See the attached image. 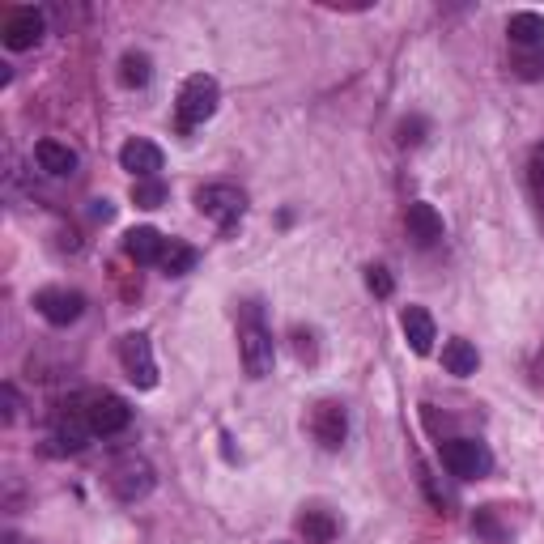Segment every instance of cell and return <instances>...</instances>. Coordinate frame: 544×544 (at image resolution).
<instances>
[{
  "label": "cell",
  "instance_id": "cell-9",
  "mask_svg": "<svg viewBox=\"0 0 544 544\" xmlns=\"http://www.w3.org/2000/svg\"><path fill=\"white\" fill-rule=\"evenodd\" d=\"M311 434L323 451H340L345 447V434H349V417H345V408H340L336 400H323L315 404V413H311Z\"/></svg>",
  "mask_w": 544,
  "mask_h": 544
},
{
  "label": "cell",
  "instance_id": "cell-6",
  "mask_svg": "<svg viewBox=\"0 0 544 544\" xmlns=\"http://www.w3.org/2000/svg\"><path fill=\"white\" fill-rule=\"evenodd\" d=\"M81 413L94 434H119V430H128V421H132V408L119 400L115 391H90V396L81 400Z\"/></svg>",
  "mask_w": 544,
  "mask_h": 544
},
{
  "label": "cell",
  "instance_id": "cell-10",
  "mask_svg": "<svg viewBox=\"0 0 544 544\" xmlns=\"http://www.w3.org/2000/svg\"><path fill=\"white\" fill-rule=\"evenodd\" d=\"M43 30H47V22H43L39 9H30V5L13 9V13L5 17V47H9V51H30L34 43L43 39Z\"/></svg>",
  "mask_w": 544,
  "mask_h": 544
},
{
  "label": "cell",
  "instance_id": "cell-24",
  "mask_svg": "<svg viewBox=\"0 0 544 544\" xmlns=\"http://www.w3.org/2000/svg\"><path fill=\"white\" fill-rule=\"evenodd\" d=\"M515 68H519V77L532 81V77H540V73H544V56H540V51H523Z\"/></svg>",
  "mask_w": 544,
  "mask_h": 544
},
{
  "label": "cell",
  "instance_id": "cell-18",
  "mask_svg": "<svg viewBox=\"0 0 544 544\" xmlns=\"http://www.w3.org/2000/svg\"><path fill=\"white\" fill-rule=\"evenodd\" d=\"M298 536L306 544H332L336 519L328 515V510H306V515H298Z\"/></svg>",
  "mask_w": 544,
  "mask_h": 544
},
{
  "label": "cell",
  "instance_id": "cell-21",
  "mask_svg": "<svg viewBox=\"0 0 544 544\" xmlns=\"http://www.w3.org/2000/svg\"><path fill=\"white\" fill-rule=\"evenodd\" d=\"M498 515H502V506H481V510H476V519H472L476 536H485V540H493V544L506 540L510 527H502V523H498Z\"/></svg>",
  "mask_w": 544,
  "mask_h": 544
},
{
  "label": "cell",
  "instance_id": "cell-20",
  "mask_svg": "<svg viewBox=\"0 0 544 544\" xmlns=\"http://www.w3.org/2000/svg\"><path fill=\"white\" fill-rule=\"evenodd\" d=\"M149 77H153V64L145 51H128V56L119 60V81H124L128 90H141V85H149Z\"/></svg>",
  "mask_w": 544,
  "mask_h": 544
},
{
  "label": "cell",
  "instance_id": "cell-8",
  "mask_svg": "<svg viewBox=\"0 0 544 544\" xmlns=\"http://www.w3.org/2000/svg\"><path fill=\"white\" fill-rule=\"evenodd\" d=\"M34 311H39L47 323H56V328H68V323H77L81 311H85V298L77 294V289H56L47 285L34 294Z\"/></svg>",
  "mask_w": 544,
  "mask_h": 544
},
{
  "label": "cell",
  "instance_id": "cell-7",
  "mask_svg": "<svg viewBox=\"0 0 544 544\" xmlns=\"http://www.w3.org/2000/svg\"><path fill=\"white\" fill-rule=\"evenodd\" d=\"M119 362H124V374L132 379V387H158V362H153V349H149V336L132 332L119 340Z\"/></svg>",
  "mask_w": 544,
  "mask_h": 544
},
{
  "label": "cell",
  "instance_id": "cell-22",
  "mask_svg": "<svg viewBox=\"0 0 544 544\" xmlns=\"http://www.w3.org/2000/svg\"><path fill=\"white\" fill-rule=\"evenodd\" d=\"M166 200V183L162 179H136L132 183V204L136 209H158Z\"/></svg>",
  "mask_w": 544,
  "mask_h": 544
},
{
  "label": "cell",
  "instance_id": "cell-26",
  "mask_svg": "<svg viewBox=\"0 0 544 544\" xmlns=\"http://www.w3.org/2000/svg\"><path fill=\"white\" fill-rule=\"evenodd\" d=\"M532 179H536V192H540V200H544V145L532 153Z\"/></svg>",
  "mask_w": 544,
  "mask_h": 544
},
{
  "label": "cell",
  "instance_id": "cell-19",
  "mask_svg": "<svg viewBox=\"0 0 544 544\" xmlns=\"http://www.w3.org/2000/svg\"><path fill=\"white\" fill-rule=\"evenodd\" d=\"M196 260H200L196 247H187V243H166V251H162L158 264H162L166 277H187V272L196 268Z\"/></svg>",
  "mask_w": 544,
  "mask_h": 544
},
{
  "label": "cell",
  "instance_id": "cell-25",
  "mask_svg": "<svg viewBox=\"0 0 544 544\" xmlns=\"http://www.w3.org/2000/svg\"><path fill=\"white\" fill-rule=\"evenodd\" d=\"M421 119H404V124H400V145H417L421 141Z\"/></svg>",
  "mask_w": 544,
  "mask_h": 544
},
{
  "label": "cell",
  "instance_id": "cell-13",
  "mask_svg": "<svg viewBox=\"0 0 544 544\" xmlns=\"http://www.w3.org/2000/svg\"><path fill=\"white\" fill-rule=\"evenodd\" d=\"M400 328H404V340H408V349L413 353H430L434 349V319L425 306H408V311L400 315Z\"/></svg>",
  "mask_w": 544,
  "mask_h": 544
},
{
  "label": "cell",
  "instance_id": "cell-17",
  "mask_svg": "<svg viewBox=\"0 0 544 544\" xmlns=\"http://www.w3.org/2000/svg\"><path fill=\"white\" fill-rule=\"evenodd\" d=\"M442 366H447V374H455V379H468V374H476V366H481V357H476L472 340H447V345H442Z\"/></svg>",
  "mask_w": 544,
  "mask_h": 544
},
{
  "label": "cell",
  "instance_id": "cell-28",
  "mask_svg": "<svg viewBox=\"0 0 544 544\" xmlns=\"http://www.w3.org/2000/svg\"><path fill=\"white\" fill-rule=\"evenodd\" d=\"M90 213H94L98 221H111V217H115V204H111V200H94V204H90Z\"/></svg>",
  "mask_w": 544,
  "mask_h": 544
},
{
  "label": "cell",
  "instance_id": "cell-11",
  "mask_svg": "<svg viewBox=\"0 0 544 544\" xmlns=\"http://www.w3.org/2000/svg\"><path fill=\"white\" fill-rule=\"evenodd\" d=\"M119 166L132 170L136 179H158V170H162V149L153 145V141H141V136H132V141L119 149Z\"/></svg>",
  "mask_w": 544,
  "mask_h": 544
},
{
  "label": "cell",
  "instance_id": "cell-3",
  "mask_svg": "<svg viewBox=\"0 0 544 544\" xmlns=\"http://www.w3.org/2000/svg\"><path fill=\"white\" fill-rule=\"evenodd\" d=\"M442 464H447V472L459 476V481H481V476L493 472V455L485 442H476V438H451L447 447H442Z\"/></svg>",
  "mask_w": 544,
  "mask_h": 544
},
{
  "label": "cell",
  "instance_id": "cell-15",
  "mask_svg": "<svg viewBox=\"0 0 544 544\" xmlns=\"http://www.w3.org/2000/svg\"><path fill=\"white\" fill-rule=\"evenodd\" d=\"M506 34H510V43H515V47H523V51H540V47H544V17L532 13V9L510 13Z\"/></svg>",
  "mask_w": 544,
  "mask_h": 544
},
{
  "label": "cell",
  "instance_id": "cell-2",
  "mask_svg": "<svg viewBox=\"0 0 544 544\" xmlns=\"http://www.w3.org/2000/svg\"><path fill=\"white\" fill-rule=\"evenodd\" d=\"M217 102H221V90H217V81H213L209 73L187 77L183 90H179V128L187 132V128L204 124V119H213Z\"/></svg>",
  "mask_w": 544,
  "mask_h": 544
},
{
  "label": "cell",
  "instance_id": "cell-27",
  "mask_svg": "<svg viewBox=\"0 0 544 544\" xmlns=\"http://www.w3.org/2000/svg\"><path fill=\"white\" fill-rule=\"evenodd\" d=\"M0 396H5V421H13L17 417V387L5 383V387H0Z\"/></svg>",
  "mask_w": 544,
  "mask_h": 544
},
{
  "label": "cell",
  "instance_id": "cell-29",
  "mask_svg": "<svg viewBox=\"0 0 544 544\" xmlns=\"http://www.w3.org/2000/svg\"><path fill=\"white\" fill-rule=\"evenodd\" d=\"M294 340H298V357H315V349H311V332H294Z\"/></svg>",
  "mask_w": 544,
  "mask_h": 544
},
{
  "label": "cell",
  "instance_id": "cell-14",
  "mask_svg": "<svg viewBox=\"0 0 544 544\" xmlns=\"http://www.w3.org/2000/svg\"><path fill=\"white\" fill-rule=\"evenodd\" d=\"M124 251H128V260H136V264H158L162 251H166V238L153 226H136V230L124 234Z\"/></svg>",
  "mask_w": 544,
  "mask_h": 544
},
{
  "label": "cell",
  "instance_id": "cell-12",
  "mask_svg": "<svg viewBox=\"0 0 544 544\" xmlns=\"http://www.w3.org/2000/svg\"><path fill=\"white\" fill-rule=\"evenodd\" d=\"M404 226H408V238H413L417 247H434L442 238V213L434 209L430 200H417V204H408Z\"/></svg>",
  "mask_w": 544,
  "mask_h": 544
},
{
  "label": "cell",
  "instance_id": "cell-4",
  "mask_svg": "<svg viewBox=\"0 0 544 544\" xmlns=\"http://www.w3.org/2000/svg\"><path fill=\"white\" fill-rule=\"evenodd\" d=\"M107 481H111V493L119 502H141L153 489V468L141 455H119L111 464V472H107Z\"/></svg>",
  "mask_w": 544,
  "mask_h": 544
},
{
  "label": "cell",
  "instance_id": "cell-1",
  "mask_svg": "<svg viewBox=\"0 0 544 544\" xmlns=\"http://www.w3.org/2000/svg\"><path fill=\"white\" fill-rule=\"evenodd\" d=\"M238 353H243V370L251 379H268L272 362H277V349H272V332L255 319V306L247 311V323L238 328Z\"/></svg>",
  "mask_w": 544,
  "mask_h": 544
},
{
  "label": "cell",
  "instance_id": "cell-23",
  "mask_svg": "<svg viewBox=\"0 0 544 544\" xmlns=\"http://www.w3.org/2000/svg\"><path fill=\"white\" fill-rule=\"evenodd\" d=\"M366 285H370V294H379V298H391V289H396L387 268H366Z\"/></svg>",
  "mask_w": 544,
  "mask_h": 544
},
{
  "label": "cell",
  "instance_id": "cell-5",
  "mask_svg": "<svg viewBox=\"0 0 544 544\" xmlns=\"http://www.w3.org/2000/svg\"><path fill=\"white\" fill-rule=\"evenodd\" d=\"M196 209L204 217H213L221 230H230L234 221L247 213V196L238 192L234 183H209V187H200L196 192Z\"/></svg>",
  "mask_w": 544,
  "mask_h": 544
},
{
  "label": "cell",
  "instance_id": "cell-16",
  "mask_svg": "<svg viewBox=\"0 0 544 544\" xmlns=\"http://www.w3.org/2000/svg\"><path fill=\"white\" fill-rule=\"evenodd\" d=\"M34 162H39V170H47V175H73L77 153L68 145H60V141H39L34 145Z\"/></svg>",
  "mask_w": 544,
  "mask_h": 544
}]
</instances>
